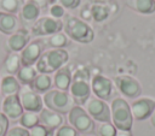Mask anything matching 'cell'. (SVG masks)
I'll list each match as a JSON object with an SVG mask.
<instances>
[{
  "mask_svg": "<svg viewBox=\"0 0 155 136\" xmlns=\"http://www.w3.org/2000/svg\"><path fill=\"white\" fill-rule=\"evenodd\" d=\"M69 94L78 106L85 105V102L91 96L90 71L86 67H80L73 75L69 87Z\"/></svg>",
  "mask_w": 155,
  "mask_h": 136,
  "instance_id": "obj_1",
  "label": "cell"
},
{
  "mask_svg": "<svg viewBox=\"0 0 155 136\" xmlns=\"http://www.w3.org/2000/svg\"><path fill=\"white\" fill-rule=\"evenodd\" d=\"M69 54L65 49L62 48H51L44 52L35 64V69L39 73L50 75L56 72L68 61Z\"/></svg>",
  "mask_w": 155,
  "mask_h": 136,
  "instance_id": "obj_2",
  "label": "cell"
},
{
  "mask_svg": "<svg viewBox=\"0 0 155 136\" xmlns=\"http://www.w3.org/2000/svg\"><path fill=\"white\" fill-rule=\"evenodd\" d=\"M63 29L68 37L80 43H90L94 37L92 28L80 18L71 14L64 16Z\"/></svg>",
  "mask_w": 155,
  "mask_h": 136,
  "instance_id": "obj_3",
  "label": "cell"
},
{
  "mask_svg": "<svg viewBox=\"0 0 155 136\" xmlns=\"http://www.w3.org/2000/svg\"><path fill=\"white\" fill-rule=\"evenodd\" d=\"M110 116L113 125L117 130L131 131L133 117L128 102L122 97H115L110 105Z\"/></svg>",
  "mask_w": 155,
  "mask_h": 136,
  "instance_id": "obj_4",
  "label": "cell"
},
{
  "mask_svg": "<svg viewBox=\"0 0 155 136\" xmlns=\"http://www.w3.org/2000/svg\"><path fill=\"white\" fill-rule=\"evenodd\" d=\"M42 101L46 108L58 112L61 114L68 113L75 106V102L70 94L68 91H62L58 89L46 91L42 96Z\"/></svg>",
  "mask_w": 155,
  "mask_h": 136,
  "instance_id": "obj_5",
  "label": "cell"
},
{
  "mask_svg": "<svg viewBox=\"0 0 155 136\" xmlns=\"http://www.w3.org/2000/svg\"><path fill=\"white\" fill-rule=\"evenodd\" d=\"M69 124L80 134H92L94 131V122L81 106L75 105L68 112Z\"/></svg>",
  "mask_w": 155,
  "mask_h": 136,
  "instance_id": "obj_6",
  "label": "cell"
},
{
  "mask_svg": "<svg viewBox=\"0 0 155 136\" xmlns=\"http://www.w3.org/2000/svg\"><path fill=\"white\" fill-rule=\"evenodd\" d=\"M85 111L93 120H97L98 123H105L111 120L110 107L105 101L98 97L90 96L88 100L85 102Z\"/></svg>",
  "mask_w": 155,
  "mask_h": 136,
  "instance_id": "obj_7",
  "label": "cell"
},
{
  "mask_svg": "<svg viewBox=\"0 0 155 136\" xmlns=\"http://www.w3.org/2000/svg\"><path fill=\"white\" fill-rule=\"evenodd\" d=\"M18 97H19L21 105H22L24 111L39 113L44 108L42 97L40 96V94L34 91L29 85L21 87L19 93H18Z\"/></svg>",
  "mask_w": 155,
  "mask_h": 136,
  "instance_id": "obj_8",
  "label": "cell"
},
{
  "mask_svg": "<svg viewBox=\"0 0 155 136\" xmlns=\"http://www.w3.org/2000/svg\"><path fill=\"white\" fill-rule=\"evenodd\" d=\"M63 29V22L50 16L39 17L38 20L31 25V32L35 36H46L59 32Z\"/></svg>",
  "mask_w": 155,
  "mask_h": 136,
  "instance_id": "obj_9",
  "label": "cell"
},
{
  "mask_svg": "<svg viewBox=\"0 0 155 136\" xmlns=\"http://www.w3.org/2000/svg\"><path fill=\"white\" fill-rule=\"evenodd\" d=\"M115 85L120 90L122 95L130 99H137L142 93L140 83L132 76L128 75H120L114 78Z\"/></svg>",
  "mask_w": 155,
  "mask_h": 136,
  "instance_id": "obj_10",
  "label": "cell"
},
{
  "mask_svg": "<svg viewBox=\"0 0 155 136\" xmlns=\"http://www.w3.org/2000/svg\"><path fill=\"white\" fill-rule=\"evenodd\" d=\"M132 117L136 120H144L149 118L155 110V99L153 97H138L131 104Z\"/></svg>",
  "mask_w": 155,
  "mask_h": 136,
  "instance_id": "obj_11",
  "label": "cell"
},
{
  "mask_svg": "<svg viewBox=\"0 0 155 136\" xmlns=\"http://www.w3.org/2000/svg\"><path fill=\"white\" fill-rule=\"evenodd\" d=\"M44 51V41L42 40H34L30 41L22 51H21V61L22 66H33L36 64L38 59L42 54Z\"/></svg>",
  "mask_w": 155,
  "mask_h": 136,
  "instance_id": "obj_12",
  "label": "cell"
},
{
  "mask_svg": "<svg viewBox=\"0 0 155 136\" xmlns=\"http://www.w3.org/2000/svg\"><path fill=\"white\" fill-rule=\"evenodd\" d=\"M91 90L96 97L103 101L109 100L113 94V82L103 75H96L91 79Z\"/></svg>",
  "mask_w": 155,
  "mask_h": 136,
  "instance_id": "obj_13",
  "label": "cell"
},
{
  "mask_svg": "<svg viewBox=\"0 0 155 136\" xmlns=\"http://www.w3.org/2000/svg\"><path fill=\"white\" fill-rule=\"evenodd\" d=\"M40 14V4L36 0H25L19 10V20L24 25H33Z\"/></svg>",
  "mask_w": 155,
  "mask_h": 136,
  "instance_id": "obj_14",
  "label": "cell"
},
{
  "mask_svg": "<svg viewBox=\"0 0 155 136\" xmlns=\"http://www.w3.org/2000/svg\"><path fill=\"white\" fill-rule=\"evenodd\" d=\"M1 110H2V113L6 116V118L10 119V120L19 119L21 116L24 112V110H23V107L21 105L19 97H18V94L6 96L4 99V101H2Z\"/></svg>",
  "mask_w": 155,
  "mask_h": 136,
  "instance_id": "obj_15",
  "label": "cell"
},
{
  "mask_svg": "<svg viewBox=\"0 0 155 136\" xmlns=\"http://www.w3.org/2000/svg\"><path fill=\"white\" fill-rule=\"evenodd\" d=\"M29 40H30L29 31L27 29H19L12 35H10V37L6 41V48L11 52L17 53L29 43Z\"/></svg>",
  "mask_w": 155,
  "mask_h": 136,
  "instance_id": "obj_16",
  "label": "cell"
},
{
  "mask_svg": "<svg viewBox=\"0 0 155 136\" xmlns=\"http://www.w3.org/2000/svg\"><path fill=\"white\" fill-rule=\"evenodd\" d=\"M39 123L54 131L63 125V116L52 110L42 108L39 113Z\"/></svg>",
  "mask_w": 155,
  "mask_h": 136,
  "instance_id": "obj_17",
  "label": "cell"
},
{
  "mask_svg": "<svg viewBox=\"0 0 155 136\" xmlns=\"http://www.w3.org/2000/svg\"><path fill=\"white\" fill-rule=\"evenodd\" d=\"M71 71L68 66H63L59 70L56 71L54 77H53V84L58 90L67 91L69 90L70 83H71Z\"/></svg>",
  "mask_w": 155,
  "mask_h": 136,
  "instance_id": "obj_18",
  "label": "cell"
},
{
  "mask_svg": "<svg viewBox=\"0 0 155 136\" xmlns=\"http://www.w3.org/2000/svg\"><path fill=\"white\" fill-rule=\"evenodd\" d=\"M19 20L15 14L0 12V31L6 35H12L19 30Z\"/></svg>",
  "mask_w": 155,
  "mask_h": 136,
  "instance_id": "obj_19",
  "label": "cell"
},
{
  "mask_svg": "<svg viewBox=\"0 0 155 136\" xmlns=\"http://www.w3.org/2000/svg\"><path fill=\"white\" fill-rule=\"evenodd\" d=\"M19 89H21V83L18 82V79L15 76L6 75L2 77V79L0 82V90L5 97L10 96V95L18 94Z\"/></svg>",
  "mask_w": 155,
  "mask_h": 136,
  "instance_id": "obj_20",
  "label": "cell"
},
{
  "mask_svg": "<svg viewBox=\"0 0 155 136\" xmlns=\"http://www.w3.org/2000/svg\"><path fill=\"white\" fill-rule=\"evenodd\" d=\"M125 2L127 7L142 14H151L155 12L154 0H125Z\"/></svg>",
  "mask_w": 155,
  "mask_h": 136,
  "instance_id": "obj_21",
  "label": "cell"
},
{
  "mask_svg": "<svg viewBox=\"0 0 155 136\" xmlns=\"http://www.w3.org/2000/svg\"><path fill=\"white\" fill-rule=\"evenodd\" d=\"M22 67V61H21V55L16 52H11L7 54V57L4 60L2 69L7 75H17L18 70Z\"/></svg>",
  "mask_w": 155,
  "mask_h": 136,
  "instance_id": "obj_22",
  "label": "cell"
},
{
  "mask_svg": "<svg viewBox=\"0 0 155 136\" xmlns=\"http://www.w3.org/2000/svg\"><path fill=\"white\" fill-rule=\"evenodd\" d=\"M52 85V78L50 77V75H46V73H38L35 79L33 81L30 88L36 91L38 94H41V93H46L50 90Z\"/></svg>",
  "mask_w": 155,
  "mask_h": 136,
  "instance_id": "obj_23",
  "label": "cell"
},
{
  "mask_svg": "<svg viewBox=\"0 0 155 136\" xmlns=\"http://www.w3.org/2000/svg\"><path fill=\"white\" fill-rule=\"evenodd\" d=\"M36 75H38V71H36L35 67H33V66H22V67L18 70L16 78L18 79V82H19L21 84H23V85H29V87H30L31 83H33V81L35 79Z\"/></svg>",
  "mask_w": 155,
  "mask_h": 136,
  "instance_id": "obj_24",
  "label": "cell"
},
{
  "mask_svg": "<svg viewBox=\"0 0 155 136\" xmlns=\"http://www.w3.org/2000/svg\"><path fill=\"white\" fill-rule=\"evenodd\" d=\"M45 42L52 48H63L69 45L68 36L63 32H56V34L51 35Z\"/></svg>",
  "mask_w": 155,
  "mask_h": 136,
  "instance_id": "obj_25",
  "label": "cell"
},
{
  "mask_svg": "<svg viewBox=\"0 0 155 136\" xmlns=\"http://www.w3.org/2000/svg\"><path fill=\"white\" fill-rule=\"evenodd\" d=\"M22 5V0H0V12L13 14L19 12Z\"/></svg>",
  "mask_w": 155,
  "mask_h": 136,
  "instance_id": "obj_26",
  "label": "cell"
},
{
  "mask_svg": "<svg viewBox=\"0 0 155 136\" xmlns=\"http://www.w3.org/2000/svg\"><path fill=\"white\" fill-rule=\"evenodd\" d=\"M19 124H21V126H23V128H25V129L29 130L33 126H35V125L39 124V114L35 113V112L24 111L23 114L19 118Z\"/></svg>",
  "mask_w": 155,
  "mask_h": 136,
  "instance_id": "obj_27",
  "label": "cell"
},
{
  "mask_svg": "<svg viewBox=\"0 0 155 136\" xmlns=\"http://www.w3.org/2000/svg\"><path fill=\"white\" fill-rule=\"evenodd\" d=\"M91 14L96 22H103L109 16V7L101 4H94L91 6Z\"/></svg>",
  "mask_w": 155,
  "mask_h": 136,
  "instance_id": "obj_28",
  "label": "cell"
},
{
  "mask_svg": "<svg viewBox=\"0 0 155 136\" xmlns=\"http://www.w3.org/2000/svg\"><path fill=\"white\" fill-rule=\"evenodd\" d=\"M94 130H96V136H116V131H117V129L110 122L98 123L97 126H94Z\"/></svg>",
  "mask_w": 155,
  "mask_h": 136,
  "instance_id": "obj_29",
  "label": "cell"
},
{
  "mask_svg": "<svg viewBox=\"0 0 155 136\" xmlns=\"http://www.w3.org/2000/svg\"><path fill=\"white\" fill-rule=\"evenodd\" d=\"M29 136H53V130L39 123L38 125L29 129Z\"/></svg>",
  "mask_w": 155,
  "mask_h": 136,
  "instance_id": "obj_30",
  "label": "cell"
},
{
  "mask_svg": "<svg viewBox=\"0 0 155 136\" xmlns=\"http://www.w3.org/2000/svg\"><path fill=\"white\" fill-rule=\"evenodd\" d=\"M47 11H48L50 17L56 18V19H59L61 17L64 16V7L61 6V5L57 4V2H48Z\"/></svg>",
  "mask_w": 155,
  "mask_h": 136,
  "instance_id": "obj_31",
  "label": "cell"
},
{
  "mask_svg": "<svg viewBox=\"0 0 155 136\" xmlns=\"http://www.w3.org/2000/svg\"><path fill=\"white\" fill-rule=\"evenodd\" d=\"M54 136H79V132L71 125H62L56 130Z\"/></svg>",
  "mask_w": 155,
  "mask_h": 136,
  "instance_id": "obj_32",
  "label": "cell"
},
{
  "mask_svg": "<svg viewBox=\"0 0 155 136\" xmlns=\"http://www.w3.org/2000/svg\"><path fill=\"white\" fill-rule=\"evenodd\" d=\"M6 136H29V130L23 126H13L7 130Z\"/></svg>",
  "mask_w": 155,
  "mask_h": 136,
  "instance_id": "obj_33",
  "label": "cell"
},
{
  "mask_svg": "<svg viewBox=\"0 0 155 136\" xmlns=\"http://www.w3.org/2000/svg\"><path fill=\"white\" fill-rule=\"evenodd\" d=\"M48 2H57L61 6H63L64 8H75L79 6L80 0H48L47 4Z\"/></svg>",
  "mask_w": 155,
  "mask_h": 136,
  "instance_id": "obj_34",
  "label": "cell"
},
{
  "mask_svg": "<svg viewBox=\"0 0 155 136\" xmlns=\"http://www.w3.org/2000/svg\"><path fill=\"white\" fill-rule=\"evenodd\" d=\"M7 130H8V119L2 112H0V136H6Z\"/></svg>",
  "mask_w": 155,
  "mask_h": 136,
  "instance_id": "obj_35",
  "label": "cell"
},
{
  "mask_svg": "<svg viewBox=\"0 0 155 136\" xmlns=\"http://www.w3.org/2000/svg\"><path fill=\"white\" fill-rule=\"evenodd\" d=\"M116 136H132L131 131H125V130H117Z\"/></svg>",
  "mask_w": 155,
  "mask_h": 136,
  "instance_id": "obj_36",
  "label": "cell"
},
{
  "mask_svg": "<svg viewBox=\"0 0 155 136\" xmlns=\"http://www.w3.org/2000/svg\"><path fill=\"white\" fill-rule=\"evenodd\" d=\"M150 123H151V125H153V126H155V110H154L153 114L150 116Z\"/></svg>",
  "mask_w": 155,
  "mask_h": 136,
  "instance_id": "obj_37",
  "label": "cell"
},
{
  "mask_svg": "<svg viewBox=\"0 0 155 136\" xmlns=\"http://www.w3.org/2000/svg\"><path fill=\"white\" fill-rule=\"evenodd\" d=\"M79 136H94L92 134H82V135H79Z\"/></svg>",
  "mask_w": 155,
  "mask_h": 136,
  "instance_id": "obj_38",
  "label": "cell"
},
{
  "mask_svg": "<svg viewBox=\"0 0 155 136\" xmlns=\"http://www.w3.org/2000/svg\"><path fill=\"white\" fill-rule=\"evenodd\" d=\"M36 1H38V2H39V0H36Z\"/></svg>",
  "mask_w": 155,
  "mask_h": 136,
  "instance_id": "obj_39",
  "label": "cell"
},
{
  "mask_svg": "<svg viewBox=\"0 0 155 136\" xmlns=\"http://www.w3.org/2000/svg\"><path fill=\"white\" fill-rule=\"evenodd\" d=\"M154 1H155V0H154Z\"/></svg>",
  "mask_w": 155,
  "mask_h": 136,
  "instance_id": "obj_40",
  "label": "cell"
}]
</instances>
